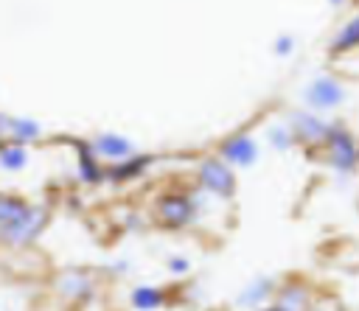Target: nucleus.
<instances>
[{
  "instance_id": "nucleus-6",
  "label": "nucleus",
  "mask_w": 359,
  "mask_h": 311,
  "mask_svg": "<svg viewBox=\"0 0 359 311\" xmlns=\"http://www.w3.org/2000/svg\"><path fill=\"white\" fill-rule=\"evenodd\" d=\"M157 213H160V221L165 227H182L191 221L194 216V205L185 199V196H163L157 202Z\"/></svg>"
},
{
  "instance_id": "nucleus-18",
  "label": "nucleus",
  "mask_w": 359,
  "mask_h": 311,
  "mask_svg": "<svg viewBox=\"0 0 359 311\" xmlns=\"http://www.w3.org/2000/svg\"><path fill=\"white\" fill-rule=\"evenodd\" d=\"M146 163H149V157H137V160H129V165H115V171H112V177H115V179H123V177H132V174H137V171H143V168H146Z\"/></svg>"
},
{
  "instance_id": "nucleus-17",
  "label": "nucleus",
  "mask_w": 359,
  "mask_h": 311,
  "mask_svg": "<svg viewBox=\"0 0 359 311\" xmlns=\"http://www.w3.org/2000/svg\"><path fill=\"white\" fill-rule=\"evenodd\" d=\"M269 137H272V146L275 148H289L294 134H292V126H272L269 129Z\"/></svg>"
},
{
  "instance_id": "nucleus-1",
  "label": "nucleus",
  "mask_w": 359,
  "mask_h": 311,
  "mask_svg": "<svg viewBox=\"0 0 359 311\" xmlns=\"http://www.w3.org/2000/svg\"><path fill=\"white\" fill-rule=\"evenodd\" d=\"M323 163L339 174H351L359 165V143L353 132L342 123H331L323 143Z\"/></svg>"
},
{
  "instance_id": "nucleus-5",
  "label": "nucleus",
  "mask_w": 359,
  "mask_h": 311,
  "mask_svg": "<svg viewBox=\"0 0 359 311\" xmlns=\"http://www.w3.org/2000/svg\"><path fill=\"white\" fill-rule=\"evenodd\" d=\"M222 157L236 165H252L258 160V143L250 134H233L222 143Z\"/></svg>"
},
{
  "instance_id": "nucleus-9",
  "label": "nucleus",
  "mask_w": 359,
  "mask_h": 311,
  "mask_svg": "<svg viewBox=\"0 0 359 311\" xmlns=\"http://www.w3.org/2000/svg\"><path fill=\"white\" fill-rule=\"evenodd\" d=\"M309 305V289L303 283H286L278 291L275 308H306Z\"/></svg>"
},
{
  "instance_id": "nucleus-15",
  "label": "nucleus",
  "mask_w": 359,
  "mask_h": 311,
  "mask_svg": "<svg viewBox=\"0 0 359 311\" xmlns=\"http://www.w3.org/2000/svg\"><path fill=\"white\" fill-rule=\"evenodd\" d=\"M79 146V154H81V177L87 179V182H95L98 179V168H95V160H93V154H87L90 151V146H84V143H76Z\"/></svg>"
},
{
  "instance_id": "nucleus-11",
  "label": "nucleus",
  "mask_w": 359,
  "mask_h": 311,
  "mask_svg": "<svg viewBox=\"0 0 359 311\" xmlns=\"http://www.w3.org/2000/svg\"><path fill=\"white\" fill-rule=\"evenodd\" d=\"M3 129H8L14 140H34L39 134V126L36 123H31V120H14V118L0 115V132Z\"/></svg>"
},
{
  "instance_id": "nucleus-7",
  "label": "nucleus",
  "mask_w": 359,
  "mask_h": 311,
  "mask_svg": "<svg viewBox=\"0 0 359 311\" xmlns=\"http://www.w3.org/2000/svg\"><path fill=\"white\" fill-rule=\"evenodd\" d=\"M42 221H45V213H42V210H36V207H28V213H25L22 219H17L14 224L0 227V230H3V235H6L8 241L22 244V241H31V238L39 233Z\"/></svg>"
},
{
  "instance_id": "nucleus-4",
  "label": "nucleus",
  "mask_w": 359,
  "mask_h": 311,
  "mask_svg": "<svg viewBox=\"0 0 359 311\" xmlns=\"http://www.w3.org/2000/svg\"><path fill=\"white\" fill-rule=\"evenodd\" d=\"M289 126H292V134H294L297 143H303V146H320V148H323L325 134L331 129V123H325L323 118H317L311 112H292Z\"/></svg>"
},
{
  "instance_id": "nucleus-21",
  "label": "nucleus",
  "mask_w": 359,
  "mask_h": 311,
  "mask_svg": "<svg viewBox=\"0 0 359 311\" xmlns=\"http://www.w3.org/2000/svg\"><path fill=\"white\" fill-rule=\"evenodd\" d=\"M331 6H342V3H348V0H328Z\"/></svg>"
},
{
  "instance_id": "nucleus-14",
  "label": "nucleus",
  "mask_w": 359,
  "mask_h": 311,
  "mask_svg": "<svg viewBox=\"0 0 359 311\" xmlns=\"http://www.w3.org/2000/svg\"><path fill=\"white\" fill-rule=\"evenodd\" d=\"M25 151L20 148V146H14V148H0V165L3 168H8V171H14V168H22L25 165Z\"/></svg>"
},
{
  "instance_id": "nucleus-20",
  "label": "nucleus",
  "mask_w": 359,
  "mask_h": 311,
  "mask_svg": "<svg viewBox=\"0 0 359 311\" xmlns=\"http://www.w3.org/2000/svg\"><path fill=\"white\" fill-rule=\"evenodd\" d=\"M171 269H174V272H185V269H188V263H185V261H180V258H174V261H171Z\"/></svg>"
},
{
  "instance_id": "nucleus-13",
  "label": "nucleus",
  "mask_w": 359,
  "mask_h": 311,
  "mask_svg": "<svg viewBox=\"0 0 359 311\" xmlns=\"http://www.w3.org/2000/svg\"><path fill=\"white\" fill-rule=\"evenodd\" d=\"M132 303H135L137 308H154V305H160V303H163V294H160L157 289L143 286V289H137V291L132 294Z\"/></svg>"
},
{
  "instance_id": "nucleus-10",
  "label": "nucleus",
  "mask_w": 359,
  "mask_h": 311,
  "mask_svg": "<svg viewBox=\"0 0 359 311\" xmlns=\"http://www.w3.org/2000/svg\"><path fill=\"white\" fill-rule=\"evenodd\" d=\"M95 151H101L104 157H126L132 151V143L118 134H104L95 140Z\"/></svg>"
},
{
  "instance_id": "nucleus-2",
  "label": "nucleus",
  "mask_w": 359,
  "mask_h": 311,
  "mask_svg": "<svg viewBox=\"0 0 359 311\" xmlns=\"http://www.w3.org/2000/svg\"><path fill=\"white\" fill-rule=\"evenodd\" d=\"M303 98H306V104H309L311 109H334V106H339V104L348 98V90L342 87L339 78H334V76H320V78H314V81L306 87Z\"/></svg>"
},
{
  "instance_id": "nucleus-19",
  "label": "nucleus",
  "mask_w": 359,
  "mask_h": 311,
  "mask_svg": "<svg viewBox=\"0 0 359 311\" xmlns=\"http://www.w3.org/2000/svg\"><path fill=\"white\" fill-rule=\"evenodd\" d=\"M292 48H294V36L283 34V36H278V39H275V53H278V56H289V53H292Z\"/></svg>"
},
{
  "instance_id": "nucleus-3",
  "label": "nucleus",
  "mask_w": 359,
  "mask_h": 311,
  "mask_svg": "<svg viewBox=\"0 0 359 311\" xmlns=\"http://www.w3.org/2000/svg\"><path fill=\"white\" fill-rule=\"evenodd\" d=\"M199 179H202V185H205L208 191H213L216 196L230 199V196L236 193V177H233L230 165L222 163V160H216V157H208V160L199 165Z\"/></svg>"
},
{
  "instance_id": "nucleus-12",
  "label": "nucleus",
  "mask_w": 359,
  "mask_h": 311,
  "mask_svg": "<svg viewBox=\"0 0 359 311\" xmlns=\"http://www.w3.org/2000/svg\"><path fill=\"white\" fill-rule=\"evenodd\" d=\"M28 213V205L14 199V196H0V227L14 224L17 219H22Z\"/></svg>"
},
{
  "instance_id": "nucleus-8",
  "label": "nucleus",
  "mask_w": 359,
  "mask_h": 311,
  "mask_svg": "<svg viewBox=\"0 0 359 311\" xmlns=\"http://www.w3.org/2000/svg\"><path fill=\"white\" fill-rule=\"evenodd\" d=\"M353 48H359V14H353V17L337 31V36L331 39V53H334V56L348 53V50H353Z\"/></svg>"
},
{
  "instance_id": "nucleus-16",
  "label": "nucleus",
  "mask_w": 359,
  "mask_h": 311,
  "mask_svg": "<svg viewBox=\"0 0 359 311\" xmlns=\"http://www.w3.org/2000/svg\"><path fill=\"white\" fill-rule=\"evenodd\" d=\"M269 289H272V283H269L266 277H261V280H255V283L241 294V303H250V305H252V303H261V300L269 294Z\"/></svg>"
}]
</instances>
